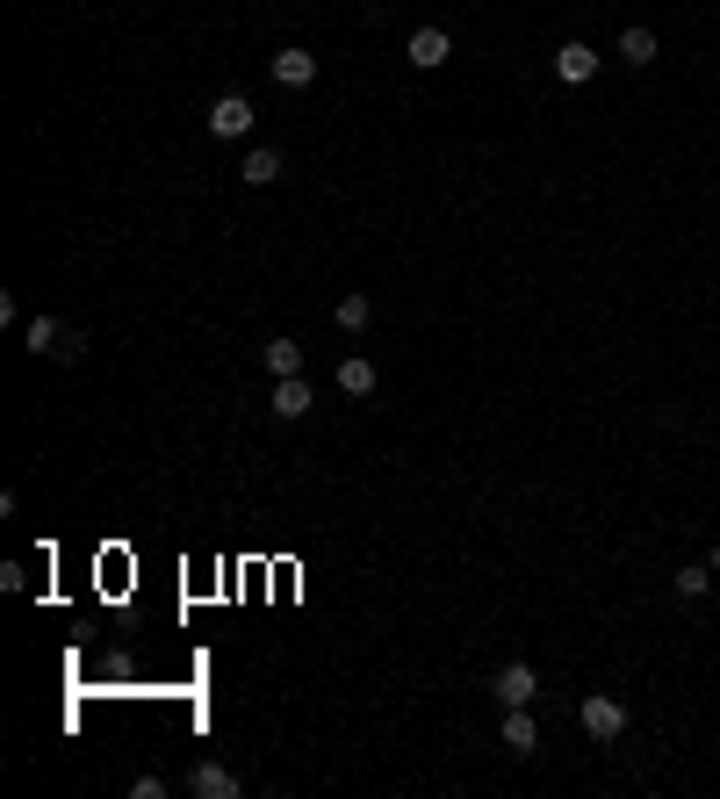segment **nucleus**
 <instances>
[{"instance_id":"f257e3e1","label":"nucleus","mask_w":720,"mask_h":799,"mask_svg":"<svg viewBox=\"0 0 720 799\" xmlns=\"http://www.w3.org/2000/svg\"><path fill=\"white\" fill-rule=\"evenodd\" d=\"M404 58H411V66H418V72H440V66H447V58H454V37H447V29H433V22H425V29H411Z\"/></svg>"},{"instance_id":"f03ea898","label":"nucleus","mask_w":720,"mask_h":799,"mask_svg":"<svg viewBox=\"0 0 720 799\" xmlns=\"http://www.w3.org/2000/svg\"><path fill=\"white\" fill-rule=\"evenodd\" d=\"M620 728H627V706L612 699V691H591V699H584V734H591V742H612Z\"/></svg>"},{"instance_id":"7ed1b4c3","label":"nucleus","mask_w":720,"mask_h":799,"mask_svg":"<svg viewBox=\"0 0 720 799\" xmlns=\"http://www.w3.org/2000/svg\"><path fill=\"white\" fill-rule=\"evenodd\" d=\"M310 411H317V389H310L303 375H282V382H274V418H310Z\"/></svg>"},{"instance_id":"20e7f679","label":"nucleus","mask_w":720,"mask_h":799,"mask_svg":"<svg viewBox=\"0 0 720 799\" xmlns=\"http://www.w3.org/2000/svg\"><path fill=\"white\" fill-rule=\"evenodd\" d=\"M253 130V101L245 95H224L217 109H209V137H245Z\"/></svg>"},{"instance_id":"39448f33","label":"nucleus","mask_w":720,"mask_h":799,"mask_svg":"<svg viewBox=\"0 0 720 799\" xmlns=\"http://www.w3.org/2000/svg\"><path fill=\"white\" fill-rule=\"evenodd\" d=\"M274 80H282V87H296V95H303V87L317 80V58L303 51V43H288V51H274Z\"/></svg>"},{"instance_id":"423d86ee","label":"nucleus","mask_w":720,"mask_h":799,"mask_svg":"<svg viewBox=\"0 0 720 799\" xmlns=\"http://www.w3.org/2000/svg\"><path fill=\"white\" fill-rule=\"evenodd\" d=\"M188 792H195V799H238V778L224 771V763H195V771H188Z\"/></svg>"},{"instance_id":"0eeeda50","label":"nucleus","mask_w":720,"mask_h":799,"mask_svg":"<svg viewBox=\"0 0 720 799\" xmlns=\"http://www.w3.org/2000/svg\"><path fill=\"white\" fill-rule=\"evenodd\" d=\"M504 749H512V757H533V749H541V728L526 720V706H504Z\"/></svg>"},{"instance_id":"6e6552de","label":"nucleus","mask_w":720,"mask_h":799,"mask_svg":"<svg viewBox=\"0 0 720 799\" xmlns=\"http://www.w3.org/2000/svg\"><path fill=\"white\" fill-rule=\"evenodd\" d=\"M533 691H541V678H533V663H504V670H497V699H504V706H526Z\"/></svg>"},{"instance_id":"1a4fd4ad","label":"nucleus","mask_w":720,"mask_h":799,"mask_svg":"<svg viewBox=\"0 0 720 799\" xmlns=\"http://www.w3.org/2000/svg\"><path fill=\"white\" fill-rule=\"evenodd\" d=\"M555 72H562L570 87H584L591 72H599V51H591V43H562V51H555Z\"/></svg>"},{"instance_id":"9d476101","label":"nucleus","mask_w":720,"mask_h":799,"mask_svg":"<svg viewBox=\"0 0 720 799\" xmlns=\"http://www.w3.org/2000/svg\"><path fill=\"white\" fill-rule=\"evenodd\" d=\"M66 339H72V332L58 325V317H29V325H22V346L29 353H66Z\"/></svg>"},{"instance_id":"9b49d317","label":"nucleus","mask_w":720,"mask_h":799,"mask_svg":"<svg viewBox=\"0 0 720 799\" xmlns=\"http://www.w3.org/2000/svg\"><path fill=\"white\" fill-rule=\"evenodd\" d=\"M238 180H245V188H274V180H282V151H267V145H259V151H245Z\"/></svg>"},{"instance_id":"f8f14e48","label":"nucleus","mask_w":720,"mask_h":799,"mask_svg":"<svg viewBox=\"0 0 720 799\" xmlns=\"http://www.w3.org/2000/svg\"><path fill=\"white\" fill-rule=\"evenodd\" d=\"M259 361H267L274 382H282V375H303V346H296V339H267V346H259Z\"/></svg>"},{"instance_id":"ddd939ff","label":"nucleus","mask_w":720,"mask_h":799,"mask_svg":"<svg viewBox=\"0 0 720 799\" xmlns=\"http://www.w3.org/2000/svg\"><path fill=\"white\" fill-rule=\"evenodd\" d=\"M339 389L346 396H375V361H361V353H354V361H339Z\"/></svg>"},{"instance_id":"4468645a","label":"nucleus","mask_w":720,"mask_h":799,"mask_svg":"<svg viewBox=\"0 0 720 799\" xmlns=\"http://www.w3.org/2000/svg\"><path fill=\"white\" fill-rule=\"evenodd\" d=\"M620 58H627V66H655V29H627Z\"/></svg>"},{"instance_id":"2eb2a0df","label":"nucleus","mask_w":720,"mask_h":799,"mask_svg":"<svg viewBox=\"0 0 720 799\" xmlns=\"http://www.w3.org/2000/svg\"><path fill=\"white\" fill-rule=\"evenodd\" d=\"M332 317H339V332H367L375 303H367V296H339V310H332Z\"/></svg>"},{"instance_id":"dca6fc26","label":"nucleus","mask_w":720,"mask_h":799,"mask_svg":"<svg viewBox=\"0 0 720 799\" xmlns=\"http://www.w3.org/2000/svg\"><path fill=\"white\" fill-rule=\"evenodd\" d=\"M707 583L713 570H678V598H707Z\"/></svg>"},{"instance_id":"f3484780","label":"nucleus","mask_w":720,"mask_h":799,"mask_svg":"<svg viewBox=\"0 0 720 799\" xmlns=\"http://www.w3.org/2000/svg\"><path fill=\"white\" fill-rule=\"evenodd\" d=\"M713 576H720V548H713Z\"/></svg>"}]
</instances>
